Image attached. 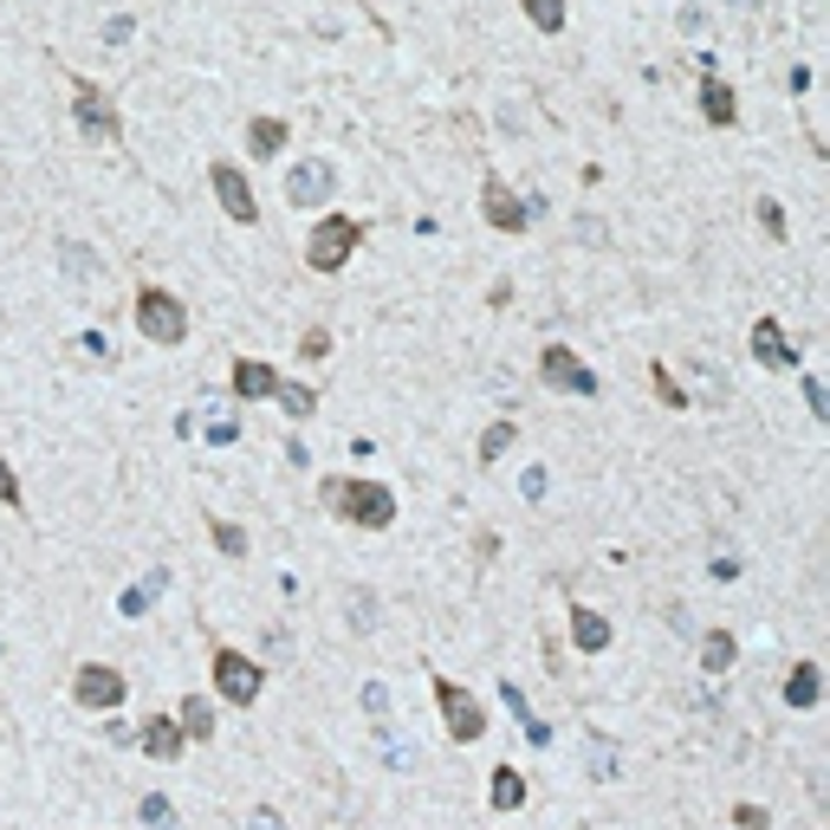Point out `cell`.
I'll return each mask as SVG.
<instances>
[{
    "label": "cell",
    "mask_w": 830,
    "mask_h": 830,
    "mask_svg": "<svg viewBox=\"0 0 830 830\" xmlns=\"http://www.w3.org/2000/svg\"><path fill=\"white\" fill-rule=\"evenodd\" d=\"M318 500L338 513V519H350V526H363V532H383L390 519H396V493L377 481H325L318 486Z\"/></svg>",
    "instance_id": "cell-1"
},
{
    "label": "cell",
    "mask_w": 830,
    "mask_h": 830,
    "mask_svg": "<svg viewBox=\"0 0 830 830\" xmlns=\"http://www.w3.org/2000/svg\"><path fill=\"white\" fill-rule=\"evenodd\" d=\"M137 332L149 338V345H182V338H189V312H182V299L143 285L137 292Z\"/></svg>",
    "instance_id": "cell-2"
},
{
    "label": "cell",
    "mask_w": 830,
    "mask_h": 830,
    "mask_svg": "<svg viewBox=\"0 0 830 830\" xmlns=\"http://www.w3.org/2000/svg\"><path fill=\"white\" fill-rule=\"evenodd\" d=\"M357 240H363V227H357L350 214H325V221L312 227V240H305V260H312L318 273H338L350 254H357Z\"/></svg>",
    "instance_id": "cell-3"
},
{
    "label": "cell",
    "mask_w": 830,
    "mask_h": 830,
    "mask_svg": "<svg viewBox=\"0 0 830 830\" xmlns=\"http://www.w3.org/2000/svg\"><path fill=\"white\" fill-rule=\"evenodd\" d=\"M214 688H221V700H234V707H254L260 700V669L240 649H214Z\"/></svg>",
    "instance_id": "cell-4"
},
{
    "label": "cell",
    "mask_w": 830,
    "mask_h": 830,
    "mask_svg": "<svg viewBox=\"0 0 830 830\" xmlns=\"http://www.w3.org/2000/svg\"><path fill=\"white\" fill-rule=\"evenodd\" d=\"M124 675L117 669H104V662H85L78 669V682H71V694H78V707H91V714H117L124 707Z\"/></svg>",
    "instance_id": "cell-5"
},
{
    "label": "cell",
    "mask_w": 830,
    "mask_h": 830,
    "mask_svg": "<svg viewBox=\"0 0 830 830\" xmlns=\"http://www.w3.org/2000/svg\"><path fill=\"white\" fill-rule=\"evenodd\" d=\"M435 700H441V720H448V733L468 747V740H481L486 733V714H481V700L461 688V682H435Z\"/></svg>",
    "instance_id": "cell-6"
},
{
    "label": "cell",
    "mask_w": 830,
    "mask_h": 830,
    "mask_svg": "<svg viewBox=\"0 0 830 830\" xmlns=\"http://www.w3.org/2000/svg\"><path fill=\"white\" fill-rule=\"evenodd\" d=\"M71 111H78V131H85L91 143H117V131H124V124H117V111L104 104V91H98V85H85V78L71 85Z\"/></svg>",
    "instance_id": "cell-7"
},
{
    "label": "cell",
    "mask_w": 830,
    "mask_h": 830,
    "mask_svg": "<svg viewBox=\"0 0 830 830\" xmlns=\"http://www.w3.org/2000/svg\"><path fill=\"white\" fill-rule=\"evenodd\" d=\"M332 189H338L332 162H299V169L285 176V202L292 208H325L332 202Z\"/></svg>",
    "instance_id": "cell-8"
},
{
    "label": "cell",
    "mask_w": 830,
    "mask_h": 830,
    "mask_svg": "<svg viewBox=\"0 0 830 830\" xmlns=\"http://www.w3.org/2000/svg\"><path fill=\"white\" fill-rule=\"evenodd\" d=\"M208 182H214V195H221V208H227L234 221H260V202H254V189H247V176H240L234 162H214Z\"/></svg>",
    "instance_id": "cell-9"
},
{
    "label": "cell",
    "mask_w": 830,
    "mask_h": 830,
    "mask_svg": "<svg viewBox=\"0 0 830 830\" xmlns=\"http://www.w3.org/2000/svg\"><path fill=\"white\" fill-rule=\"evenodd\" d=\"M539 370H546V383H552V390H571V396H597V377H591V370H584V363H577V357H571L564 345L546 350V363H539Z\"/></svg>",
    "instance_id": "cell-10"
},
{
    "label": "cell",
    "mask_w": 830,
    "mask_h": 830,
    "mask_svg": "<svg viewBox=\"0 0 830 830\" xmlns=\"http://www.w3.org/2000/svg\"><path fill=\"white\" fill-rule=\"evenodd\" d=\"M370 747L383 753V765H390V772H403V778L422 765V747H415L403 727H390V720H377V727H370Z\"/></svg>",
    "instance_id": "cell-11"
},
{
    "label": "cell",
    "mask_w": 830,
    "mask_h": 830,
    "mask_svg": "<svg viewBox=\"0 0 830 830\" xmlns=\"http://www.w3.org/2000/svg\"><path fill=\"white\" fill-rule=\"evenodd\" d=\"M481 202H486V221H493V227H500V234H519V227H526V221H532V214H526V208L513 202V189H506V182H500V176H486Z\"/></svg>",
    "instance_id": "cell-12"
},
{
    "label": "cell",
    "mask_w": 830,
    "mask_h": 830,
    "mask_svg": "<svg viewBox=\"0 0 830 830\" xmlns=\"http://www.w3.org/2000/svg\"><path fill=\"white\" fill-rule=\"evenodd\" d=\"M753 357H760L765 370H792V363H798V350H792V338L778 332V318H760V325H753Z\"/></svg>",
    "instance_id": "cell-13"
},
{
    "label": "cell",
    "mask_w": 830,
    "mask_h": 830,
    "mask_svg": "<svg viewBox=\"0 0 830 830\" xmlns=\"http://www.w3.org/2000/svg\"><path fill=\"white\" fill-rule=\"evenodd\" d=\"M273 390H279V370H273V363H254V357H240V363H234V396L260 403V396H273Z\"/></svg>",
    "instance_id": "cell-14"
},
{
    "label": "cell",
    "mask_w": 830,
    "mask_h": 830,
    "mask_svg": "<svg viewBox=\"0 0 830 830\" xmlns=\"http://www.w3.org/2000/svg\"><path fill=\"white\" fill-rule=\"evenodd\" d=\"M137 747H143V753H149V760H176V753H182V727H176V720H162V714H156V720H143Z\"/></svg>",
    "instance_id": "cell-15"
},
{
    "label": "cell",
    "mask_w": 830,
    "mask_h": 830,
    "mask_svg": "<svg viewBox=\"0 0 830 830\" xmlns=\"http://www.w3.org/2000/svg\"><path fill=\"white\" fill-rule=\"evenodd\" d=\"M584 765H591V778H597V785L622 778V753L604 740V733H591V740H584Z\"/></svg>",
    "instance_id": "cell-16"
},
{
    "label": "cell",
    "mask_w": 830,
    "mask_h": 830,
    "mask_svg": "<svg viewBox=\"0 0 830 830\" xmlns=\"http://www.w3.org/2000/svg\"><path fill=\"white\" fill-rule=\"evenodd\" d=\"M59 273L78 279V285H98V273H104V267H98V254H91V247H78V240H59Z\"/></svg>",
    "instance_id": "cell-17"
},
{
    "label": "cell",
    "mask_w": 830,
    "mask_h": 830,
    "mask_svg": "<svg viewBox=\"0 0 830 830\" xmlns=\"http://www.w3.org/2000/svg\"><path fill=\"white\" fill-rule=\"evenodd\" d=\"M571 642L584 655H597V649H610V622L597 617V610H571Z\"/></svg>",
    "instance_id": "cell-18"
},
{
    "label": "cell",
    "mask_w": 830,
    "mask_h": 830,
    "mask_svg": "<svg viewBox=\"0 0 830 830\" xmlns=\"http://www.w3.org/2000/svg\"><path fill=\"white\" fill-rule=\"evenodd\" d=\"M733 655H740V649H733V636H727V629H714V636L700 642V675H707V682H720V675L733 669Z\"/></svg>",
    "instance_id": "cell-19"
},
{
    "label": "cell",
    "mask_w": 830,
    "mask_h": 830,
    "mask_svg": "<svg viewBox=\"0 0 830 830\" xmlns=\"http://www.w3.org/2000/svg\"><path fill=\"white\" fill-rule=\"evenodd\" d=\"M818 694H825L818 662H798V669H792V682H785V700H792V707H818Z\"/></svg>",
    "instance_id": "cell-20"
},
{
    "label": "cell",
    "mask_w": 830,
    "mask_h": 830,
    "mask_svg": "<svg viewBox=\"0 0 830 830\" xmlns=\"http://www.w3.org/2000/svg\"><path fill=\"white\" fill-rule=\"evenodd\" d=\"M176 727H182V740H208V733H214V707H208V694H189V700H182V720H176Z\"/></svg>",
    "instance_id": "cell-21"
},
{
    "label": "cell",
    "mask_w": 830,
    "mask_h": 830,
    "mask_svg": "<svg viewBox=\"0 0 830 830\" xmlns=\"http://www.w3.org/2000/svg\"><path fill=\"white\" fill-rule=\"evenodd\" d=\"M247 149H254V156H279V149H285V124H279V117H254V124H247Z\"/></svg>",
    "instance_id": "cell-22"
},
{
    "label": "cell",
    "mask_w": 830,
    "mask_h": 830,
    "mask_svg": "<svg viewBox=\"0 0 830 830\" xmlns=\"http://www.w3.org/2000/svg\"><path fill=\"white\" fill-rule=\"evenodd\" d=\"M700 111H707V124H733V91L720 78H707L700 85Z\"/></svg>",
    "instance_id": "cell-23"
},
{
    "label": "cell",
    "mask_w": 830,
    "mask_h": 830,
    "mask_svg": "<svg viewBox=\"0 0 830 830\" xmlns=\"http://www.w3.org/2000/svg\"><path fill=\"white\" fill-rule=\"evenodd\" d=\"M519 798H526V778H519L513 765H500V772H493V811H513Z\"/></svg>",
    "instance_id": "cell-24"
},
{
    "label": "cell",
    "mask_w": 830,
    "mask_h": 830,
    "mask_svg": "<svg viewBox=\"0 0 830 830\" xmlns=\"http://www.w3.org/2000/svg\"><path fill=\"white\" fill-rule=\"evenodd\" d=\"M137 818H143L149 830H182V818H176V805H169V798H156V792H149V798L137 805Z\"/></svg>",
    "instance_id": "cell-25"
},
{
    "label": "cell",
    "mask_w": 830,
    "mask_h": 830,
    "mask_svg": "<svg viewBox=\"0 0 830 830\" xmlns=\"http://www.w3.org/2000/svg\"><path fill=\"white\" fill-rule=\"evenodd\" d=\"M234 435H240V415L227 403H208V441H234Z\"/></svg>",
    "instance_id": "cell-26"
},
{
    "label": "cell",
    "mask_w": 830,
    "mask_h": 830,
    "mask_svg": "<svg viewBox=\"0 0 830 830\" xmlns=\"http://www.w3.org/2000/svg\"><path fill=\"white\" fill-rule=\"evenodd\" d=\"M513 435H519V422H493V428L481 435V461H500V455L513 448Z\"/></svg>",
    "instance_id": "cell-27"
},
{
    "label": "cell",
    "mask_w": 830,
    "mask_h": 830,
    "mask_svg": "<svg viewBox=\"0 0 830 830\" xmlns=\"http://www.w3.org/2000/svg\"><path fill=\"white\" fill-rule=\"evenodd\" d=\"M162 584H169V571H149V577H143V584H137V591L124 597V617H143V610H149V597H156Z\"/></svg>",
    "instance_id": "cell-28"
},
{
    "label": "cell",
    "mask_w": 830,
    "mask_h": 830,
    "mask_svg": "<svg viewBox=\"0 0 830 830\" xmlns=\"http://www.w3.org/2000/svg\"><path fill=\"white\" fill-rule=\"evenodd\" d=\"M526 20H532L539 33H558V26H564V0H526Z\"/></svg>",
    "instance_id": "cell-29"
},
{
    "label": "cell",
    "mask_w": 830,
    "mask_h": 830,
    "mask_svg": "<svg viewBox=\"0 0 830 830\" xmlns=\"http://www.w3.org/2000/svg\"><path fill=\"white\" fill-rule=\"evenodd\" d=\"M345 617H350V629H377V597H370V591H350Z\"/></svg>",
    "instance_id": "cell-30"
},
{
    "label": "cell",
    "mask_w": 830,
    "mask_h": 830,
    "mask_svg": "<svg viewBox=\"0 0 830 830\" xmlns=\"http://www.w3.org/2000/svg\"><path fill=\"white\" fill-rule=\"evenodd\" d=\"M273 396L285 403V415H292V422H305V415H312V390H305V383H279Z\"/></svg>",
    "instance_id": "cell-31"
},
{
    "label": "cell",
    "mask_w": 830,
    "mask_h": 830,
    "mask_svg": "<svg viewBox=\"0 0 830 830\" xmlns=\"http://www.w3.org/2000/svg\"><path fill=\"white\" fill-rule=\"evenodd\" d=\"M694 383H700V403H707V410H727V383H720L707 363H694Z\"/></svg>",
    "instance_id": "cell-32"
},
{
    "label": "cell",
    "mask_w": 830,
    "mask_h": 830,
    "mask_svg": "<svg viewBox=\"0 0 830 830\" xmlns=\"http://www.w3.org/2000/svg\"><path fill=\"white\" fill-rule=\"evenodd\" d=\"M214 546H221V552H227V558H240V552H247V532L221 519V526H214Z\"/></svg>",
    "instance_id": "cell-33"
},
{
    "label": "cell",
    "mask_w": 830,
    "mask_h": 830,
    "mask_svg": "<svg viewBox=\"0 0 830 830\" xmlns=\"http://www.w3.org/2000/svg\"><path fill=\"white\" fill-rule=\"evenodd\" d=\"M131 33H137V20H131V13H111V20H104V40H111V46H124Z\"/></svg>",
    "instance_id": "cell-34"
},
{
    "label": "cell",
    "mask_w": 830,
    "mask_h": 830,
    "mask_svg": "<svg viewBox=\"0 0 830 830\" xmlns=\"http://www.w3.org/2000/svg\"><path fill=\"white\" fill-rule=\"evenodd\" d=\"M760 227H765V234H785V208L772 202V195L760 202Z\"/></svg>",
    "instance_id": "cell-35"
},
{
    "label": "cell",
    "mask_w": 830,
    "mask_h": 830,
    "mask_svg": "<svg viewBox=\"0 0 830 830\" xmlns=\"http://www.w3.org/2000/svg\"><path fill=\"white\" fill-rule=\"evenodd\" d=\"M363 707L383 720V714H390V688H383V682H370V688H363Z\"/></svg>",
    "instance_id": "cell-36"
},
{
    "label": "cell",
    "mask_w": 830,
    "mask_h": 830,
    "mask_svg": "<svg viewBox=\"0 0 830 830\" xmlns=\"http://www.w3.org/2000/svg\"><path fill=\"white\" fill-rule=\"evenodd\" d=\"M325 350H332L325 332H305V338H299V357H305V363H312V357H325Z\"/></svg>",
    "instance_id": "cell-37"
},
{
    "label": "cell",
    "mask_w": 830,
    "mask_h": 830,
    "mask_svg": "<svg viewBox=\"0 0 830 830\" xmlns=\"http://www.w3.org/2000/svg\"><path fill=\"white\" fill-rule=\"evenodd\" d=\"M655 390H662V403H675V410H682V403H688V396H682V383H675V377H669V370H655Z\"/></svg>",
    "instance_id": "cell-38"
},
{
    "label": "cell",
    "mask_w": 830,
    "mask_h": 830,
    "mask_svg": "<svg viewBox=\"0 0 830 830\" xmlns=\"http://www.w3.org/2000/svg\"><path fill=\"white\" fill-rule=\"evenodd\" d=\"M0 506H20V481H13V468L0 461Z\"/></svg>",
    "instance_id": "cell-39"
},
{
    "label": "cell",
    "mask_w": 830,
    "mask_h": 830,
    "mask_svg": "<svg viewBox=\"0 0 830 830\" xmlns=\"http://www.w3.org/2000/svg\"><path fill=\"white\" fill-rule=\"evenodd\" d=\"M104 733H111V740H117V747H131V740H137V727H131V720H117V714H111V720H104Z\"/></svg>",
    "instance_id": "cell-40"
},
{
    "label": "cell",
    "mask_w": 830,
    "mask_h": 830,
    "mask_svg": "<svg viewBox=\"0 0 830 830\" xmlns=\"http://www.w3.org/2000/svg\"><path fill=\"white\" fill-rule=\"evenodd\" d=\"M733 825H740V830H765V811H760V805H740V811H733Z\"/></svg>",
    "instance_id": "cell-41"
},
{
    "label": "cell",
    "mask_w": 830,
    "mask_h": 830,
    "mask_svg": "<svg viewBox=\"0 0 830 830\" xmlns=\"http://www.w3.org/2000/svg\"><path fill=\"white\" fill-rule=\"evenodd\" d=\"M247 830H285V818H279V811H267V805H260V811L247 818Z\"/></svg>",
    "instance_id": "cell-42"
},
{
    "label": "cell",
    "mask_w": 830,
    "mask_h": 830,
    "mask_svg": "<svg viewBox=\"0 0 830 830\" xmlns=\"http://www.w3.org/2000/svg\"><path fill=\"white\" fill-rule=\"evenodd\" d=\"M519 486H526V500H546V468H526V481Z\"/></svg>",
    "instance_id": "cell-43"
},
{
    "label": "cell",
    "mask_w": 830,
    "mask_h": 830,
    "mask_svg": "<svg viewBox=\"0 0 830 830\" xmlns=\"http://www.w3.org/2000/svg\"><path fill=\"white\" fill-rule=\"evenodd\" d=\"M805 403H811V415H830V396H825V383H805Z\"/></svg>",
    "instance_id": "cell-44"
},
{
    "label": "cell",
    "mask_w": 830,
    "mask_h": 830,
    "mask_svg": "<svg viewBox=\"0 0 830 830\" xmlns=\"http://www.w3.org/2000/svg\"><path fill=\"white\" fill-rule=\"evenodd\" d=\"M727 7H740V13H753V7H760V0H727Z\"/></svg>",
    "instance_id": "cell-45"
}]
</instances>
